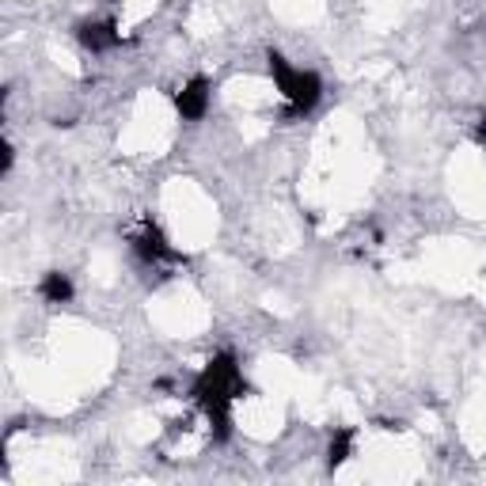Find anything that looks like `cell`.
Returning a JSON list of instances; mask_svg holds the SVG:
<instances>
[{
  "instance_id": "cell-1",
  "label": "cell",
  "mask_w": 486,
  "mask_h": 486,
  "mask_svg": "<svg viewBox=\"0 0 486 486\" xmlns=\"http://www.w3.org/2000/svg\"><path fill=\"white\" fill-rule=\"evenodd\" d=\"M270 76H273V84H278V91L285 95V103L293 115H308V110L319 103V95H323L319 76L289 65L282 54H270Z\"/></svg>"
},
{
  "instance_id": "cell-2",
  "label": "cell",
  "mask_w": 486,
  "mask_h": 486,
  "mask_svg": "<svg viewBox=\"0 0 486 486\" xmlns=\"http://www.w3.org/2000/svg\"><path fill=\"white\" fill-rule=\"evenodd\" d=\"M175 107H179V115L187 122H198L205 110H209V80H190L187 88H179V95H175Z\"/></svg>"
},
{
  "instance_id": "cell-3",
  "label": "cell",
  "mask_w": 486,
  "mask_h": 486,
  "mask_svg": "<svg viewBox=\"0 0 486 486\" xmlns=\"http://www.w3.org/2000/svg\"><path fill=\"white\" fill-rule=\"evenodd\" d=\"M80 42L88 46V50H110V46H118V30L115 23H84L80 27Z\"/></svg>"
},
{
  "instance_id": "cell-4",
  "label": "cell",
  "mask_w": 486,
  "mask_h": 486,
  "mask_svg": "<svg viewBox=\"0 0 486 486\" xmlns=\"http://www.w3.org/2000/svg\"><path fill=\"white\" fill-rule=\"evenodd\" d=\"M39 293H42V300H50V304H65L73 297V285H69V278L65 273H46L42 278V285H39Z\"/></svg>"
},
{
  "instance_id": "cell-5",
  "label": "cell",
  "mask_w": 486,
  "mask_h": 486,
  "mask_svg": "<svg viewBox=\"0 0 486 486\" xmlns=\"http://www.w3.org/2000/svg\"><path fill=\"white\" fill-rule=\"evenodd\" d=\"M353 452V430H338L331 441V467H338Z\"/></svg>"
},
{
  "instance_id": "cell-6",
  "label": "cell",
  "mask_w": 486,
  "mask_h": 486,
  "mask_svg": "<svg viewBox=\"0 0 486 486\" xmlns=\"http://www.w3.org/2000/svg\"><path fill=\"white\" fill-rule=\"evenodd\" d=\"M479 141H486V115H482V122H479V134H475Z\"/></svg>"
}]
</instances>
